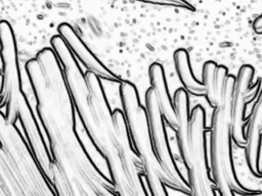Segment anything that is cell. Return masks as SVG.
<instances>
[{
	"instance_id": "cell-13",
	"label": "cell",
	"mask_w": 262,
	"mask_h": 196,
	"mask_svg": "<svg viewBox=\"0 0 262 196\" xmlns=\"http://www.w3.org/2000/svg\"><path fill=\"white\" fill-rule=\"evenodd\" d=\"M18 113H19V116L21 117L24 127L27 129V131H26L27 135L30 138V141H31V144L34 148V151L38 155V159H39L40 163L43 164V165L45 164V167L47 168L48 165H49L48 154H47L46 150L44 149V147L42 145V142H41V139L39 137L38 132L35 130L34 122L32 120V117L30 116V112L28 111V109L26 107V104H25V101L23 100V97H21L20 102H19Z\"/></svg>"
},
{
	"instance_id": "cell-9",
	"label": "cell",
	"mask_w": 262,
	"mask_h": 196,
	"mask_svg": "<svg viewBox=\"0 0 262 196\" xmlns=\"http://www.w3.org/2000/svg\"><path fill=\"white\" fill-rule=\"evenodd\" d=\"M173 105L177 117V128L176 137L177 145L181 155V158L186 166L189 160V150H188V139H189V100L187 96V91L183 88H179L174 93Z\"/></svg>"
},
{
	"instance_id": "cell-7",
	"label": "cell",
	"mask_w": 262,
	"mask_h": 196,
	"mask_svg": "<svg viewBox=\"0 0 262 196\" xmlns=\"http://www.w3.org/2000/svg\"><path fill=\"white\" fill-rule=\"evenodd\" d=\"M247 144L246 159L249 169L257 177L262 176L260 169V149H261V137H262V89L259 92L258 98L253 105L248 121L247 130Z\"/></svg>"
},
{
	"instance_id": "cell-1",
	"label": "cell",
	"mask_w": 262,
	"mask_h": 196,
	"mask_svg": "<svg viewBox=\"0 0 262 196\" xmlns=\"http://www.w3.org/2000/svg\"><path fill=\"white\" fill-rule=\"evenodd\" d=\"M235 77L227 75L219 105L211 117L210 155L214 182L224 196L253 195L259 192L245 189L238 182L232 161L230 115Z\"/></svg>"
},
{
	"instance_id": "cell-11",
	"label": "cell",
	"mask_w": 262,
	"mask_h": 196,
	"mask_svg": "<svg viewBox=\"0 0 262 196\" xmlns=\"http://www.w3.org/2000/svg\"><path fill=\"white\" fill-rule=\"evenodd\" d=\"M227 75V68L224 65H217L213 61H207L203 66L202 83L206 90L205 97L214 108L219 105Z\"/></svg>"
},
{
	"instance_id": "cell-14",
	"label": "cell",
	"mask_w": 262,
	"mask_h": 196,
	"mask_svg": "<svg viewBox=\"0 0 262 196\" xmlns=\"http://www.w3.org/2000/svg\"><path fill=\"white\" fill-rule=\"evenodd\" d=\"M253 29H254L255 33H257L259 35L262 34V13L254 20Z\"/></svg>"
},
{
	"instance_id": "cell-5",
	"label": "cell",
	"mask_w": 262,
	"mask_h": 196,
	"mask_svg": "<svg viewBox=\"0 0 262 196\" xmlns=\"http://www.w3.org/2000/svg\"><path fill=\"white\" fill-rule=\"evenodd\" d=\"M0 47L3 63V85L1 97L6 100V117L12 124L18 113L21 94L19 92V71L16 57V46L10 24L0 21Z\"/></svg>"
},
{
	"instance_id": "cell-10",
	"label": "cell",
	"mask_w": 262,
	"mask_h": 196,
	"mask_svg": "<svg viewBox=\"0 0 262 196\" xmlns=\"http://www.w3.org/2000/svg\"><path fill=\"white\" fill-rule=\"evenodd\" d=\"M148 72H149L150 85L155 92L163 118L172 129L176 130L177 117H176L174 105L171 101V98L168 92L164 69L161 64L152 63L148 69Z\"/></svg>"
},
{
	"instance_id": "cell-4",
	"label": "cell",
	"mask_w": 262,
	"mask_h": 196,
	"mask_svg": "<svg viewBox=\"0 0 262 196\" xmlns=\"http://www.w3.org/2000/svg\"><path fill=\"white\" fill-rule=\"evenodd\" d=\"M145 105L154 149L164 172L162 182L167 186L182 191L184 194L191 195L190 186L181 176L172 156L163 122V115L152 88L148 89L145 94Z\"/></svg>"
},
{
	"instance_id": "cell-3",
	"label": "cell",
	"mask_w": 262,
	"mask_h": 196,
	"mask_svg": "<svg viewBox=\"0 0 262 196\" xmlns=\"http://www.w3.org/2000/svg\"><path fill=\"white\" fill-rule=\"evenodd\" d=\"M188 150L189 160L185 167L191 195L212 196L214 191L206 154V112L201 105L193 107L190 113Z\"/></svg>"
},
{
	"instance_id": "cell-6",
	"label": "cell",
	"mask_w": 262,
	"mask_h": 196,
	"mask_svg": "<svg viewBox=\"0 0 262 196\" xmlns=\"http://www.w3.org/2000/svg\"><path fill=\"white\" fill-rule=\"evenodd\" d=\"M254 74V68L251 65L245 64L239 68L234 82L230 115V133L232 141L241 147H245L247 144L245 127L248 122L245 120V109L248 102L246 95L250 89Z\"/></svg>"
},
{
	"instance_id": "cell-12",
	"label": "cell",
	"mask_w": 262,
	"mask_h": 196,
	"mask_svg": "<svg viewBox=\"0 0 262 196\" xmlns=\"http://www.w3.org/2000/svg\"><path fill=\"white\" fill-rule=\"evenodd\" d=\"M174 64L184 89L194 96H205V86L194 78L190 67L189 55L185 49L180 48L174 52Z\"/></svg>"
},
{
	"instance_id": "cell-8",
	"label": "cell",
	"mask_w": 262,
	"mask_h": 196,
	"mask_svg": "<svg viewBox=\"0 0 262 196\" xmlns=\"http://www.w3.org/2000/svg\"><path fill=\"white\" fill-rule=\"evenodd\" d=\"M58 33L61 38L67 42L69 47L74 51L77 57L83 62V64L90 69V71L94 72L96 76L106 79V80H117V78L100 63L95 56L89 51V49L84 45L82 40L76 34L74 29L68 23H61L58 27Z\"/></svg>"
},
{
	"instance_id": "cell-2",
	"label": "cell",
	"mask_w": 262,
	"mask_h": 196,
	"mask_svg": "<svg viewBox=\"0 0 262 196\" xmlns=\"http://www.w3.org/2000/svg\"><path fill=\"white\" fill-rule=\"evenodd\" d=\"M120 93L136 151L143 162L150 192L156 196L166 195L162 182L164 172L154 149L147 112L140 105L136 89L132 84L123 82Z\"/></svg>"
}]
</instances>
